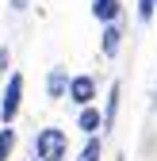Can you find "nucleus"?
<instances>
[{"label": "nucleus", "mask_w": 157, "mask_h": 161, "mask_svg": "<svg viewBox=\"0 0 157 161\" xmlns=\"http://www.w3.org/2000/svg\"><path fill=\"white\" fill-rule=\"evenodd\" d=\"M19 108H23V73H12V77H8V85H4L0 119H4V123H12V119L19 115Z\"/></svg>", "instance_id": "obj_2"}, {"label": "nucleus", "mask_w": 157, "mask_h": 161, "mask_svg": "<svg viewBox=\"0 0 157 161\" xmlns=\"http://www.w3.org/2000/svg\"><path fill=\"white\" fill-rule=\"evenodd\" d=\"M153 19H157V0H138V23L149 27Z\"/></svg>", "instance_id": "obj_10"}, {"label": "nucleus", "mask_w": 157, "mask_h": 161, "mask_svg": "<svg viewBox=\"0 0 157 161\" xmlns=\"http://www.w3.org/2000/svg\"><path fill=\"white\" fill-rule=\"evenodd\" d=\"M69 100H73V104L77 108H88L92 104V100H96V77H73L69 80Z\"/></svg>", "instance_id": "obj_3"}, {"label": "nucleus", "mask_w": 157, "mask_h": 161, "mask_svg": "<svg viewBox=\"0 0 157 161\" xmlns=\"http://www.w3.org/2000/svg\"><path fill=\"white\" fill-rule=\"evenodd\" d=\"M69 80H73V77H69L65 69H50V73H46V96H50V100L69 96Z\"/></svg>", "instance_id": "obj_6"}, {"label": "nucleus", "mask_w": 157, "mask_h": 161, "mask_svg": "<svg viewBox=\"0 0 157 161\" xmlns=\"http://www.w3.org/2000/svg\"><path fill=\"white\" fill-rule=\"evenodd\" d=\"M77 127H81L84 138H88V134H100V130H104V111H96V104L81 108V111H77Z\"/></svg>", "instance_id": "obj_4"}, {"label": "nucleus", "mask_w": 157, "mask_h": 161, "mask_svg": "<svg viewBox=\"0 0 157 161\" xmlns=\"http://www.w3.org/2000/svg\"><path fill=\"white\" fill-rule=\"evenodd\" d=\"M119 0H92V15L100 19V23H119Z\"/></svg>", "instance_id": "obj_7"}, {"label": "nucleus", "mask_w": 157, "mask_h": 161, "mask_svg": "<svg viewBox=\"0 0 157 161\" xmlns=\"http://www.w3.org/2000/svg\"><path fill=\"white\" fill-rule=\"evenodd\" d=\"M12 150H15V127L4 123V127H0V161H8Z\"/></svg>", "instance_id": "obj_9"}, {"label": "nucleus", "mask_w": 157, "mask_h": 161, "mask_svg": "<svg viewBox=\"0 0 157 161\" xmlns=\"http://www.w3.org/2000/svg\"><path fill=\"white\" fill-rule=\"evenodd\" d=\"M100 153H104L100 134H88V138H84V146H81V153H77V161H100Z\"/></svg>", "instance_id": "obj_8"}, {"label": "nucleus", "mask_w": 157, "mask_h": 161, "mask_svg": "<svg viewBox=\"0 0 157 161\" xmlns=\"http://www.w3.org/2000/svg\"><path fill=\"white\" fill-rule=\"evenodd\" d=\"M8 69V50H0V73Z\"/></svg>", "instance_id": "obj_12"}, {"label": "nucleus", "mask_w": 157, "mask_h": 161, "mask_svg": "<svg viewBox=\"0 0 157 161\" xmlns=\"http://www.w3.org/2000/svg\"><path fill=\"white\" fill-rule=\"evenodd\" d=\"M27 4H31V0H12V12H23Z\"/></svg>", "instance_id": "obj_11"}, {"label": "nucleus", "mask_w": 157, "mask_h": 161, "mask_svg": "<svg viewBox=\"0 0 157 161\" xmlns=\"http://www.w3.org/2000/svg\"><path fill=\"white\" fill-rule=\"evenodd\" d=\"M119 46H123V31H119V23H104L100 54H104V58H115V54H119Z\"/></svg>", "instance_id": "obj_5"}, {"label": "nucleus", "mask_w": 157, "mask_h": 161, "mask_svg": "<svg viewBox=\"0 0 157 161\" xmlns=\"http://www.w3.org/2000/svg\"><path fill=\"white\" fill-rule=\"evenodd\" d=\"M69 153V138L65 130H57V127H42L35 138V157L38 161H65Z\"/></svg>", "instance_id": "obj_1"}]
</instances>
